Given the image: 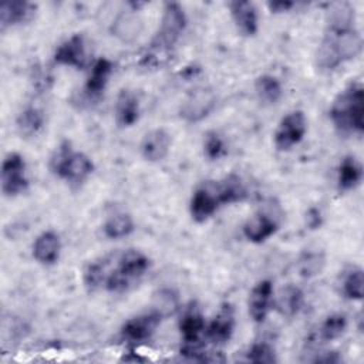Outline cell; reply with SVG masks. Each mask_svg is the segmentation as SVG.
I'll use <instances>...</instances> for the list:
<instances>
[{"label": "cell", "mask_w": 364, "mask_h": 364, "mask_svg": "<svg viewBox=\"0 0 364 364\" xmlns=\"http://www.w3.org/2000/svg\"><path fill=\"white\" fill-rule=\"evenodd\" d=\"M363 51V37L355 27L354 7L347 1L333 3L326 14V28L316 51V67L334 71Z\"/></svg>", "instance_id": "cell-1"}, {"label": "cell", "mask_w": 364, "mask_h": 364, "mask_svg": "<svg viewBox=\"0 0 364 364\" xmlns=\"http://www.w3.org/2000/svg\"><path fill=\"white\" fill-rule=\"evenodd\" d=\"M328 118L340 135H361L364 131V87L351 81L330 104Z\"/></svg>", "instance_id": "cell-2"}, {"label": "cell", "mask_w": 364, "mask_h": 364, "mask_svg": "<svg viewBox=\"0 0 364 364\" xmlns=\"http://www.w3.org/2000/svg\"><path fill=\"white\" fill-rule=\"evenodd\" d=\"M50 172L73 186L82 185L94 172V162L84 152L74 151L71 142L63 141L55 146L48 161Z\"/></svg>", "instance_id": "cell-3"}, {"label": "cell", "mask_w": 364, "mask_h": 364, "mask_svg": "<svg viewBox=\"0 0 364 364\" xmlns=\"http://www.w3.org/2000/svg\"><path fill=\"white\" fill-rule=\"evenodd\" d=\"M151 266L149 257L136 249H128L118 257L117 266L107 270L104 289L111 293H122L134 287L146 274Z\"/></svg>", "instance_id": "cell-4"}, {"label": "cell", "mask_w": 364, "mask_h": 364, "mask_svg": "<svg viewBox=\"0 0 364 364\" xmlns=\"http://www.w3.org/2000/svg\"><path fill=\"white\" fill-rule=\"evenodd\" d=\"M188 26V18L183 7L176 1L164 4L161 23L151 47L171 53Z\"/></svg>", "instance_id": "cell-5"}, {"label": "cell", "mask_w": 364, "mask_h": 364, "mask_svg": "<svg viewBox=\"0 0 364 364\" xmlns=\"http://www.w3.org/2000/svg\"><path fill=\"white\" fill-rule=\"evenodd\" d=\"M216 94L209 87H196L191 90L179 104V118L189 124H196L208 118L216 108Z\"/></svg>", "instance_id": "cell-6"}, {"label": "cell", "mask_w": 364, "mask_h": 364, "mask_svg": "<svg viewBox=\"0 0 364 364\" xmlns=\"http://www.w3.org/2000/svg\"><path fill=\"white\" fill-rule=\"evenodd\" d=\"M1 192L7 198H14L24 193L28 189L27 165L21 154L9 152L3 162L0 171Z\"/></svg>", "instance_id": "cell-7"}, {"label": "cell", "mask_w": 364, "mask_h": 364, "mask_svg": "<svg viewBox=\"0 0 364 364\" xmlns=\"http://www.w3.org/2000/svg\"><path fill=\"white\" fill-rule=\"evenodd\" d=\"M307 131V119L303 111L296 109L286 114L273 135V144L277 151H289L294 145L300 144Z\"/></svg>", "instance_id": "cell-8"}, {"label": "cell", "mask_w": 364, "mask_h": 364, "mask_svg": "<svg viewBox=\"0 0 364 364\" xmlns=\"http://www.w3.org/2000/svg\"><path fill=\"white\" fill-rule=\"evenodd\" d=\"M222 205L219 189H218V181H206L202 185H199L189 200V213L193 222L203 223L210 216L215 215V212Z\"/></svg>", "instance_id": "cell-9"}, {"label": "cell", "mask_w": 364, "mask_h": 364, "mask_svg": "<svg viewBox=\"0 0 364 364\" xmlns=\"http://www.w3.org/2000/svg\"><path fill=\"white\" fill-rule=\"evenodd\" d=\"M205 318L200 311L196 309H189L182 318L179 320V333L182 338V347L181 354L191 355L192 358L199 354L200 348V340L205 334Z\"/></svg>", "instance_id": "cell-10"}, {"label": "cell", "mask_w": 364, "mask_h": 364, "mask_svg": "<svg viewBox=\"0 0 364 364\" xmlns=\"http://www.w3.org/2000/svg\"><path fill=\"white\" fill-rule=\"evenodd\" d=\"M144 20L139 16L138 10L131 7L121 10L112 20L109 26L111 34L124 44L135 43L144 33Z\"/></svg>", "instance_id": "cell-11"}, {"label": "cell", "mask_w": 364, "mask_h": 364, "mask_svg": "<svg viewBox=\"0 0 364 364\" xmlns=\"http://www.w3.org/2000/svg\"><path fill=\"white\" fill-rule=\"evenodd\" d=\"M235 309L230 303H222L212 321L205 328V337L215 346L226 344L235 331Z\"/></svg>", "instance_id": "cell-12"}, {"label": "cell", "mask_w": 364, "mask_h": 364, "mask_svg": "<svg viewBox=\"0 0 364 364\" xmlns=\"http://www.w3.org/2000/svg\"><path fill=\"white\" fill-rule=\"evenodd\" d=\"M161 320L162 316L155 310H151L149 313H144L127 320L121 327V334L125 340L132 343L146 341L155 334Z\"/></svg>", "instance_id": "cell-13"}, {"label": "cell", "mask_w": 364, "mask_h": 364, "mask_svg": "<svg viewBox=\"0 0 364 364\" xmlns=\"http://www.w3.org/2000/svg\"><path fill=\"white\" fill-rule=\"evenodd\" d=\"M114 71V64L108 58H98L88 74V78L82 88V95L87 102H98L107 88L109 77Z\"/></svg>", "instance_id": "cell-14"}, {"label": "cell", "mask_w": 364, "mask_h": 364, "mask_svg": "<svg viewBox=\"0 0 364 364\" xmlns=\"http://www.w3.org/2000/svg\"><path fill=\"white\" fill-rule=\"evenodd\" d=\"M53 60L58 65L84 70L87 65V50L82 34H73L63 41L54 51Z\"/></svg>", "instance_id": "cell-15"}, {"label": "cell", "mask_w": 364, "mask_h": 364, "mask_svg": "<svg viewBox=\"0 0 364 364\" xmlns=\"http://www.w3.org/2000/svg\"><path fill=\"white\" fill-rule=\"evenodd\" d=\"M280 222L270 212L257 210L245 222L243 236L252 243H263L279 230Z\"/></svg>", "instance_id": "cell-16"}, {"label": "cell", "mask_w": 364, "mask_h": 364, "mask_svg": "<svg viewBox=\"0 0 364 364\" xmlns=\"http://www.w3.org/2000/svg\"><path fill=\"white\" fill-rule=\"evenodd\" d=\"M172 136L165 128H154L141 139L139 152L142 158L148 162H161L164 161L171 149Z\"/></svg>", "instance_id": "cell-17"}, {"label": "cell", "mask_w": 364, "mask_h": 364, "mask_svg": "<svg viewBox=\"0 0 364 364\" xmlns=\"http://www.w3.org/2000/svg\"><path fill=\"white\" fill-rule=\"evenodd\" d=\"M273 306V283L269 279L257 282L247 297V310L250 318L260 324L266 320Z\"/></svg>", "instance_id": "cell-18"}, {"label": "cell", "mask_w": 364, "mask_h": 364, "mask_svg": "<svg viewBox=\"0 0 364 364\" xmlns=\"http://www.w3.org/2000/svg\"><path fill=\"white\" fill-rule=\"evenodd\" d=\"M141 115V105L138 95L129 90H119L114 104V121L118 128L132 127Z\"/></svg>", "instance_id": "cell-19"}, {"label": "cell", "mask_w": 364, "mask_h": 364, "mask_svg": "<svg viewBox=\"0 0 364 364\" xmlns=\"http://www.w3.org/2000/svg\"><path fill=\"white\" fill-rule=\"evenodd\" d=\"M230 17L240 36L253 37L259 30V17L255 3L247 0H233L229 3Z\"/></svg>", "instance_id": "cell-20"}, {"label": "cell", "mask_w": 364, "mask_h": 364, "mask_svg": "<svg viewBox=\"0 0 364 364\" xmlns=\"http://www.w3.org/2000/svg\"><path fill=\"white\" fill-rule=\"evenodd\" d=\"M37 6L26 0H7L0 4V28L4 31L9 27L26 24L33 20Z\"/></svg>", "instance_id": "cell-21"}, {"label": "cell", "mask_w": 364, "mask_h": 364, "mask_svg": "<svg viewBox=\"0 0 364 364\" xmlns=\"http://www.w3.org/2000/svg\"><path fill=\"white\" fill-rule=\"evenodd\" d=\"M33 257L41 266H53L61 253V239L54 230L41 232L33 242Z\"/></svg>", "instance_id": "cell-22"}, {"label": "cell", "mask_w": 364, "mask_h": 364, "mask_svg": "<svg viewBox=\"0 0 364 364\" xmlns=\"http://www.w3.org/2000/svg\"><path fill=\"white\" fill-rule=\"evenodd\" d=\"M363 181V166L353 155H346L337 169V188L340 192L355 189Z\"/></svg>", "instance_id": "cell-23"}, {"label": "cell", "mask_w": 364, "mask_h": 364, "mask_svg": "<svg viewBox=\"0 0 364 364\" xmlns=\"http://www.w3.org/2000/svg\"><path fill=\"white\" fill-rule=\"evenodd\" d=\"M304 303V294L300 287L294 284L284 286L276 297H273V307L284 317L296 316Z\"/></svg>", "instance_id": "cell-24"}, {"label": "cell", "mask_w": 364, "mask_h": 364, "mask_svg": "<svg viewBox=\"0 0 364 364\" xmlns=\"http://www.w3.org/2000/svg\"><path fill=\"white\" fill-rule=\"evenodd\" d=\"M44 127V114L36 105H27L16 118V128L21 138H34Z\"/></svg>", "instance_id": "cell-25"}, {"label": "cell", "mask_w": 364, "mask_h": 364, "mask_svg": "<svg viewBox=\"0 0 364 364\" xmlns=\"http://www.w3.org/2000/svg\"><path fill=\"white\" fill-rule=\"evenodd\" d=\"M218 189L222 205L239 203L246 200L249 196L245 182L236 173H229L222 181H218Z\"/></svg>", "instance_id": "cell-26"}, {"label": "cell", "mask_w": 364, "mask_h": 364, "mask_svg": "<svg viewBox=\"0 0 364 364\" xmlns=\"http://www.w3.org/2000/svg\"><path fill=\"white\" fill-rule=\"evenodd\" d=\"M255 92L262 104L274 105L283 95V87L277 77L272 74H262L255 80Z\"/></svg>", "instance_id": "cell-27"}, {"label": "cell", "mask_w": 364, "mask_h": 364, "mask_svg": "<svg viewBox=\"0 0 364 364\" xmlns=\"http://www.w3.org/2000/svg\"><path fill=\"white\" fill-rule=\"evenodd\" d=\"M135 229L134 219L129 213L118 212L111 215L102 225V232L107 239L118 240L129 236Z\"/></svg>", "instance_id": "cell-28"}, {"label": "cell", "mask_w": 364, "mask_h": 364, "mask_svg": "<svg viewBox=\"0 0 364 364\" xmlns=\"http://www.w3.org/2000/svg\"><path fill=\"white\" fill-rule=\"evenodd\" d=\"M348 327L347 316L343 313H334L326 317L320 326V338L323 341H333L340 338Z\"/></svg>", "instance_id": "cell-29"}, {"label": "cell", "mask_w": 364, "mask_h": 364, "mask_svg": "<svg viewBox=\"0 0 364 364\" xmlns=\"http://www.w3.org/2000/svg\"><path fill=\"white\" fill-rule=\"evenodd\" d=\"M363 269L361 267H351L341 283V293L348 300H361L363 299Z\"/></svg>", "instance_id": "cell-30"}, {"label": "cell", "mask_w": 364, "mask_h": 364, "mask_svg": "<svg viewBox=\"0 0 364 364\" xmlns=\"http://www.w3.org/2000/svg\"><path fill=\"white\" fill-rule=\"evenodd\" d=\"M108 263L105 260L102 262H92L87 264L82 273V282L88 291H95L101 287H104L105 277H107Z\"/></svg>", "instance_id": "cell-31"}, {"label": "cell", "mask_w": 364, "mask_h": 364, "mask_svg": "<svg viewBox=\"0 0 364 364\" xmlns=\"http://www.w3.org/2000/svg\"><path fill=\"white\" fill-rule=\"evenodd\" d=\"M203 136L205 138H203L202 148H203V155L208 161H219L228 154L226 142L219 132L208 131Z\"/></svg>", "instance_id": "cell-32"}, {"label": "cell", "mask_w": 364, "mask_h": 364, "mask_svg": "<svg viewBox=\"0 0 364 364\" xmlns=\"http://www.w3.org/2000/svg\"><path fill=\"white\" fill-rule=\"evenodd\" d=\"M326 264V257L320 252L304 253L299 260V272L303 277H313L320 274Z\"/></svg>", "instance_id": "cell-33"}, {"label": "cell", "mask_w": 364, "mask_h": 364, "mask_svg": "<svg viewBox=\"0 0 364 364\" xmlns=\"http://www.w3.org/2000/svg\"><path fill=\"white\" fill-rule=\"evenodd\" d=\"M247 360L255 364H272L277 361V357L272 344L266 341H256L247 351Z\"/></svg>", "instance_id": "cell-34"}, {"label": "cell", "mask_w": 364, "mask_h": 364, "mask_svg": "<svg viewBox=\"0 0 364 364\" xmlns=\"http://www.w3.org/2000/svg\"><path fill=\"white\" fill-rule=\"evenodd\" d=\"M155 303H154V310L156 313H159L164 317L173 314L178 310V296L168 289L159 290L155 297H154Z\"/></svg>", "instance_id": "cell-35"}, {"label": "cell", "mask_w": 364, "mask_h": 364, "mask_svg": "<svg viewBox=\"0 0 364 364\" xmlns=\"http://www.w3.org/2000/svg\"><path fill=\"white\" fill-rule=\"evenodd\" d=\"M323 223V216L321 212L317 208H310L306 213V225L310 229H318Z\"/></svg>", "instance_id": "cell-36"}, {"label": "cell", "mask_w": 364, "mask_h": 364, "mask_svg": "<svg viewBox=\"0 0 364 364\" xmlns=\"http://www.w3.org/2000/svg\"><path fill=\"white\" fill-rule=\"evenodd\" d=\"M296 6L294 1H287V0H279V1H269L267 7L272 13L277 14V13H286L290 11L293 7Z\"/></svg>", "instance_id": "cell-37"}]
</instances>
